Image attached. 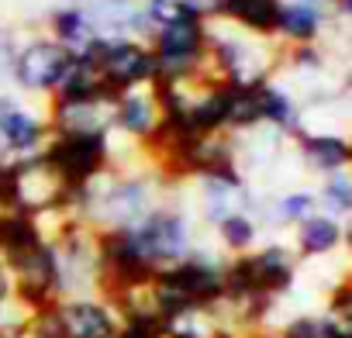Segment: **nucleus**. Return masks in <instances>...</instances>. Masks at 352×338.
<instances>
[{"instance_id": "1", "label": "nucleus", "mask_w": 352, "mask_h": 338, "mask_svg": "<svg viewBox=\"0 0 352 338\" xmlns=\"http://www.w3.org/2000/svg\"><path fill=\"white\" fill-rule=\"evenodd\" d=\"M148 49L155 59V80L152 83H184L194 76L211 73L208 69V25L176 8L173 18L152 28Z\"/></svg>"}, {"instance_id": "2", "label": "nucleus", "mask_w": 352, "mask_h": 338, "mask_svg": "<svg viewBox=\"0 0 352 338\" xmlns=\"http://www.w3.org/2000/svg\"><path fill=\"white\" fill-rule=\"evenodd\" d=\"M59 269V297H90L100 290V232L80 218L45 225Z\"/></svg>"}, {"instance_id": "3", "label": "nucleus", "mask_w": 352, "mask_h": 338, "mask_svg": "<svg viewBox=\"0 0 352 338\" xmlns=\"http://www.w3.org/2000/svg\"><path fill=\"white\" fill-rule=\"evenodd\" d=\"M121 314L118 307L100 297H59L56 304L42 307L32 321L28 338H118Z\"/></svg>"}, {"instance_id": "4", "label": "nucleus", "mask_w": 352, "mask_h": 338, "mask_svg": "<svg viewBox=\"0 0 352 338\" xmlns=\"http://www.w3.org/2000/svg\"><path fill=\"white\" fill-rule=\"evenodd\" d=\"M42 159L52 166V173L69 190V197L87 190L107 169H114L111 135H52L42 148Z\"/></svg>"}, {"instance_id": "5", "label": "nucleus", "mask_w": 352, "mask_h": 338, "mask_svg": "<svg viewBox=\"0 0 352 338\" xmlns=\"http://www.w3.org/2000/svg\"><path fill=\"white\" fill-rule=\"evenodd\" d=\"M69 66H73V56L49 35L18 42L14 59H11V87L25 97H52L59 83L66 80Z\"/></svg>"}, {"instance_id": "6", "label": "nucleus", "mask_w": 352, "mask_h": 338, "mask_svg": "<svg viewBox=\"0 0 352 338\" xmlns=\"http://www.w3.org/2000/svg\"><path fill=\"white\" fill-rule=\"evenodd\" d=\"M87 56L97 63V73L114 97L148 87L155 80V59L148 42L142 38H97Z\"/></svg>"}, {"instance_id": "7", "label": "nucleus", "mask_w": 352, "mask_h": 338, "mask_svg": "<svg viewBox=\"0 0 352 338\" xmlns=\"http://www.w3.org/2000/svg\"><path fill=\"white\" fill-rule=\"evenodd\" d=\"M49 138L52 131H49L45 111H35L18 93H8V90L0 93V152H4V162L42 155Z\"/></svg>"}, {"instance_id": "8", "label": "nucleus", "mask_w": 352, "mask_h": 338, "mask_svg": "<svg viewBox=\"0 0 352 338\" xmlns=\"http://www.w3.org/2000/svg\"><path fill=\"white\" fill-rule=\"evenodd\" d=\"M184 190L194 194L190 214L197 218L201 228H214L218 221L252 207V194H249L245 177H208V180L187 183Z\"/></svg>"}, {"instance_id": "9", "label": "nucleus", "mask_w": 352, "mask_h": 338, "mask_svg": "<svg viewBox=\"0 0 352 338\" xmlns=\"http://www.w3.org/2000/svg\"><path fill=\"white\" fill-rule=\"evenodd\" d=\"M159 131H162V107L155 100L152 83L114 97V135L128 138L138 148H148L159 138Z\"/></svg>"}, {"instance_id": "10", "label": "nucleus", "mask_w": 352, "mask_h": 338, "mask_svg": "<svg viewBox=\"0 0 352 338\" xmlns=\"http://www.w3.org/2000/svg\"><path fill=\"white\" fill-rule=\"evenodd\" d=\"M45 117L52 135H111L114 100H49Z\"/></svg>"}, {"instance_id": "11", "label": "nucleus", "mask_w": 352, "mask_h": 338, "mask_svg": "<svg viewBox=\"0 0 352 338\" xmlns=\"http://www.w3.org/2000/svg\"><path fill=\"white\" fill-rule=\"evenodd\" d=\"M83 11L94 21L100 38H142V42H148V35H152L142 0H87Z\"/></svg>"}, {"instance_id": "12", "label": "nucleus", "mask_w": 352, "mask_h": 338, "mask_svg": "<svg viewBox=\"0 0 352 338\" xmlns=\"http://www.w3.org/2000/svg\"><path fill=\"white\" fill-rule=\"evenodd\" d=\"M49 38L59 42L69 56H87L97 45V28L87 18L83 4H69V8H56L49 18Z\"/></svg>"}, {"instance_id": "13", "label": "nucleus", "mask_w": 352, "mask_h": 338, "mask_svg": "<svg viewBox=\"0 0 352 338\" xmlns=\"http://www.w3.org/2000/svg\"><path fill=\"white\" fill-rule=\"evenodd\" d=\"M300 138V155L318 173H342L352 162V145L338 135H297Z\"/></svg>"}, {"instance_id": "14", "label": "nucleus", "mask_w": 352, "mask_h": 338, "mask_svg": "<svg viewBox=\"0 0 352 338\" xmlns=\"http://www.w3.org/2000/svg\"><path fill=\"white\" fill-rule=\"evenodd\" d=\"M294 238H297V252L307 256V259H314V256H328L331 249H338V242L345 238V232H342V225L331 214H318L314 211L311 218H304L297 225Z\"/></svg>"}, {"instance_id": "15", "label": "nucleus", "mask_w": 352, "mask_h": 338, "mask_svg": "<svg viewBox=\"0 0 352 338\" xmlns=\"http://www.w3.org/2000/svg\"><path fill=\"white\" fill-rule=\"evenodd\" d=\"M211 232H214L218 252H221V256H228V259L252 252V249H256V242H259V221H256V214H252V211H239V214H232V218L218 221Z\"/></svg>"}, {"instance_id": "16", "label": "nucleus", "mask_w": 352, "mask_h": 338, "mask_svg": "<svg viewBox=\"0 0 352 338\" xmlns=\"http://www.w3.org/2000/svg\"><path fill=\"white\" fill-rule=\"evenodd\" d=\"M276 11H280V0H228L221 18L235 21L239 28H245L252 35H273Z\"/></svg>"}, {"instance_id": "17", "label": "nucleus", "mask_w": 352, "mask_h": 338, "mask_svg": "<svg viewBox=\"0 0 352 338\" xmlns=\"http://www.w3.org/2000/svg\"><path fill=\"white\" fill-rule=\"evenodd\" d=\"M321 28V14L314 4L307 0H290V4H280L276 11V32L290 42H311Z\"/></svg>"}, {"instance_id": "18", "label": "nucleus", "mask_w": 352, "mask_h": 338, "mask_svg": "<svg viewBox=\"0 0 352 338\" xmlns=\"http://www.w3.org/2000/svg\"><path fill=\"white\" fill-rule=\"evenodd\" d=\"M314 207H318V197L314 194H304V190H294V194H280V197H273V204L266 207V211H259V228H263V221L266 225H300L304 218H311L314 214ZM256 214V211H252Z\"/></svg>"}, {"instance_id": "19", "label": "nucleus", "mask_w": 352, "mask_h": 338, "mask_svg": "<svg viewBox=\"0 0 352 338\" xmlns=\"http://www.w3.org/2000/svg\"><path fill=\"white\" fill-rule=\"evenodd\" d=\"M259 114H263L266 128H273V131H297L300 135V121H297L294 100L280 87H273V83L259 87Z\"/></svg>"}, {"instance_id": "20", "label": "nucleus", "mask_w": 352, "mask_h": 338, "mask_svg": "<svg viewBox=\"0 0 352 338\" xmlns=\"http://www.w3.org/2000/svg\"><path fill=\"white\" fill-rule=\"evenodd\" d=\"M321 204L335 214H349L352 211V177L345 173H331L324 190H321Z\"/></svg>"}, {"instance_id": "21", "label": "nucleus", "mask_w": 352, "mask_h": 338, "mask_svg": "<svg viewBox=\"0 0 352 338\" xmlns=\"http://www.w3.org/2000/svg\"><path fill=\"white\" fill-rule=\"evenodd\" d=\"M276 338H324V317H314V314H300V317H290Z\"/></svg>"}, {"instance_id": "22", "label": "nucleus", "mask_w": 352, "mask_h": 338, "mask_svg": "<svg viewBox=\"0 0 352 338\" xmlns=\"http://www.w3.org/2000/svg\"><path fill=\"white\" fill-rule=\"evenodd\" d=\"M176 4H180L187 14H194L197 21H211V18H221L225 14V4L228 0H176Z\"/></svg>"}, {"instance_id": "23", "label": "nucleus", "mask_w": 352, "mask_h": 338, "mask_svg": "<svg viewBox=\"0 0 352 338\" xmlns=\"http://www.w3.org/2000/svg\"><path fill=\"white\" fill-rule=\"evenodd\" d=\"M11 297V273H8V262L4 256H0V304H4Z\"/></svg>"}, {"instance_id": "24", "label": "nucleus", "mask_w": 352, "mask_h": 338, "mask_svg": "<svg viewBox=\"0 0 352 338\" xmlns=\"http://www.w3.org/2000/svg\"><path fill=\"white\" fill-rule=\"evenodd\" d=\"M214 338H270L263 331H218Z\"/></svg>"}, {"instance_id": "25", "label": "nucleus", "mask_w": 352, "mask_h": 338, "mask_svg": "<svg viewBox=\"0 0 352 338\" xmlns=\"http://www.w3.org/2000/svg\"><path fill=\"white\" fill-rule=\"evenodd\" d=\"M142 4H155V0H142Z\"/></svg>"}, {"instance_id": "26", "label": "nucleus", "mask_w": 352, "mask_h": 338, "mask_svg": "<svg viewBox=\"0 0 352 338\" xmlns=\"http://www.w3.org/2000/svg\"><path fill=\"white\" fill-rule=\"evenodd\" d=\"M345 4H352V0H345Z\"/></svg>"}]
</instances>
